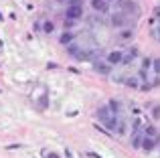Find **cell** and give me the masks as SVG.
Returning a JSON list of instances; mask_svg holds the SVG:
<instances>
[{
  "mask_svg": "<svg viewBox=\"0 0 160 158\" xmlns=\"http://www.w3.org/2000/svg\"><path fill=\"white\" fill-rule=\"evenodd\" d=\"M156 144H158V140H156V138H148V136H144V138H142L140 148H142L144 152H152L154 148H156Z\"/></svg>",
  "mask_w": 160,
  "mask_h": 158,
  "instance_id": "8992f818",
  "label": "cell"
},
{
  "mask_svg": "<svg viewBox=\"0 0 160 158\" xmlns=\"http://www.w3.org/2000/svg\"><path fill=\"white\" fill-rule=\"evenodd\" d=\"M98 118H99V122H102L108 130H112V132L116 130V118H118V116L112 114V110L108 107V103H103V106L98 110Z\"/></svg>",
  "mask_w": 160,
  "mask_h": 158,
  "instance_id": "6da1fadb",
  "label": "cell"
},
{
  "mask_svg": "<svg viewBox=\"0 0 160 158\" xmlns=\"http://www.w3.org/2000/svg\"><path fill=\"white\" fill-rule=\"evenodd\" d=\"M134 35H136V31L130 28V27H126V28H120V31L116 32V39L120 41V43H132Z\"/></svg>",
  "mask_w": 160,
  "mask_h": 158,
  "instance_id": "277c9868",
  "label": "cell"
},
{
  "mask_svg": "<svg viewBox=\"0 0 160 158\" xmlns=\"http://www.w3.org/2000/svg\"><path fill=\"white\" fill-rule=\"evenodd\" d=\"M83 16V6L81 4H67L65 8V20H79Z\"/></svg>",
  "mask_w": 160,
  "mask_h": 158,
  "instance_id": "7a4b0ae2",
  "label": "cell"
},
{
  "mask_svg": "<svg viewBox=\"0 0 160 158\" xmlns=\"http://www.w3.org/2000/svg\"><path fill=\"white\" fill-rule=\"evenodd\" d=\"M93 67H95V71L103 73V75H108V73L112 71V67H109L106 61H93Z\"/></svg>",
  "mask_w": 160,
  "mask_h": 158,
  "instance_id": "52a82bcc",
  "label": "cell"
},
{
  "mask_svg": "<svg viewBox=\"0 0 160 158\" xmlns=\"http://www.w3.org/2000/svg\"><path fill=\"white\" fill-rule=\"evenodd\" d=\"M122 59H124V51H122V49H112V51L106 53V63L109 67L122 65Z\"/></svg>",
  "mask_w": 160,
  "mask_h": 158,
  "instance_id": "3957f363",
  "label": "cell"
},
{
  "mask_svg": "<svg viewBox=\"0 0 160 158\" xmlns=\"http://www.w3.org/2000/svg\"><path fill=\"white\" fill-rule=\"evenodd\" d=\"M47 158H61L59 154H55V152H51V154H47Z\"/></svg>",
  "mask_w": 160,
  "mask_h": 158,
  "instance_id": "8fae6325",
  "label": "cell"
},
{
  "mask_svg": "<svg viewBox=\"0 0 160 158\" xmlns=\"http://www.w3.org/2000/svg\"><path fill=\"white\" fill-rule=\"evenodd\" d=\"M41 31L47 32V35H51V32H55V22L53 20H45V22L41 24Z\"/></svg>",
  "mask_w": 160,
  "mask_h": 158,
  "instance_id": "9c48e42d",
  "label": "cell"
},
{
  "mask_svg": "<svg viewBox=\"0 0 160 158\" xmlns=\"http://www.w3.org/2000/svg\"><path fill=\"white\" fill-rule=\"evenodd\" d=\"M154 35H156V39H158V41H160V27H158V28H156V31H154Z\"/></svg>",
  "mask_w": 160,
  "mask_h": 158,
  "instance_id": "7c38bea8",
  "label": "cell"
},
{
  "mask_svg": "<svg viewBox=\"0 0 160 158\" xmlns=\"http://www.w3.org/2000/svg\"><path fill=\"white\" fill-rule=\"evenodd\" d=\"M106 2H108V4H113V2H116V0H106Z\"/></svg>",
  "mask_w": 160,
  "mask_h": 158,
  "instance_id": "4fadbf2b",
  "label": "cell"
},
{
  "mask_svg": "<svg viewBox=\"0 0 160 158\" xmlns=\"http://www.w3.org/2000/svg\"><path fill=\"white\" fill-rule=\"evenodd\" d=\"M91 8H93L95 12H99V14H109V10H112V4H108L106 0H89Z\"/></svg>",
  "mask_w": 160,
  "mask_h": 158,
  "instance_id": "5b68a950",
  "label": "cell"
},
{
  "mask_svg": "<svg viewBox=\"0 0 160 158\" xmlns=\"http://www.w3.org/2000/svg\"><path fill=\"white\" fill-rule=\"evenodd\" d=\"M152 73L160 77V59H152Z\"/></svg>",
  "mask_w": 160,
  "mask_h": 158,
  "instance_id": "30bf717a",
  "label": "cell"
},
{
  "mask_svg": "<svg viewBox=\"0 0 160 158\" xmlns=\"http://www.w3.org/2000/svg\"><path fill=\"white\" fill-rule=\"evenodd\" d=\"M73 39H75V35H73V32H71V31H65V32L61 35V45L69 47V45L73 43Z\"/></svg>",
  "mask_w": 160,
  "mask_h": 158,
  "instance_id": "ba28073f",
  "label": "cell"
}]
</instances>
